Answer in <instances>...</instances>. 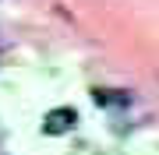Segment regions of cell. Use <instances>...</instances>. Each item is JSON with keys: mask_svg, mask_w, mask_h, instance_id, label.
I'll list each match as a JSON object with an SVG mask.
<instances>
[{"mask_svg": "<svg viewBox=\"0 0 159 155\" xmlns=\"http://www.w3.org/2000/svg\"><path fill=\"white\" fill-rule=\"evenodd\" d=\"M74 123H78V109H71V106H57V109H50V113H46V120H43V134L57 138V134L74 131Z\"/></svg>", "mask_w": 159, "mask_h": 155, "instance_id": "1", "label": "cell"}, {"mask_svg": "<svg viewBox=\"0 0 159 155\" xmlns=\"http://www.w3.org/2000/svg\"><path fill=\"white\" fill-rule=\"evenodd\" d=\"M92 99H96V106H124V102H131V95H113L110 92V88H96V92H92Z\"/></svg>", "mask_w": 159, "mask_h": 155, "instance_id": "2", "label": "cell"}]
</instances>
